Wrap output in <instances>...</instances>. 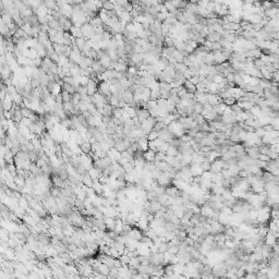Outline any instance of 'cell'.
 Instances as JSON below:
<instances>
[{
  "instance_id": "obj_1",
  "label": "cell",
  "mask_w": 279,
  "mask_h": 279,
  "mask_svg": "<svg viewBox=\"0 0 279 279\" xmlns=\"http://www.w3.org/2000/svg\"><path fill=\"white\" fill-rule=\"evenodd\" d=\"M205 38L207 41H211V43H219L222 38V35L219 32H209Z\"/></svg>"
},
{
  "instance_id": "obj_2",
  "label": "cell",
  "mask_w": 279,
  "mask_h": 279,
  "mask_svg": "<svg viewBox=\"0 0 279 279\" xmlns=\"http://www.w3.org/2000/svg\"><path fill=\"white\" fill-rule=\"evenodd\" d=\"M182 86H183V87H184L185 90H188L189 93H192V94H195V92L198 90V87H196V85H195V84H193V83L190 81V80H185Z\"/></svg>"
},
{
  "instance_id": "obj_3",
  "label": "cell",
  "mask_w": 279,
  "mask_h": 279,
  "mask_svg": "<svg viewBox=\"0 0 279 279\" xmlns=\"http://www.w3.org/2000/svg\"><path fill=\"white\" fill-rule=\"evenodd\" d=\"M102 8L105 11H111L116 9V6L111 0H102Z\"/></svg>"
},
{
  "instance_id": "obj_4",
  "label": "cell",
  "mask_w": 279,
  "mask_h": 279,
  "mask_svg": "<svg viewBox=\"0 0 279 279\" xmlns=\"http://www.w3.org/2000/svg\"><path fill=\"white\" fill-rule=\"evenodd\" d=\"M222 103L225 104L227 107H230V106L238 103V99L234 96H226V97H222Z\"/></svg>"
},
{
  "instance_id": "obj_5",
  "label": "cell",
  "mask_w": 279,
  "mask_h": 279,
  "mask_svg": "<svg viewBox=\"0 0 279 279\" xmlns=\"http://www.w3.org/2000/svg\"><path fill=\"white\" fill-rule=\"evenodd\" d=\"M156 156V152L153 149H147L144 152V159L146 162H153Z\"/></svg>"
},
{
  "instance_id": "obj_6",
  "label": "cell",
  "mask_w": 279,
  "mask_h": 279,
  "mask_svg": "<svg viewBox=\"0 0 279 279\" xmlns=\"http://www.w3.org/2000/svg\"><path fill=\"white\" fill-rule=\"evenodd\" d=\"M88 172V175L90 176V178L93 179V180H98L99 177H100V171L97 170L95 167H93V168H90V170L87 171Z\"/></svg>"
},
{
  "instance_id": "obj_7",
  "label": "cell",
  "mask_w": 279,
  "mask_h": 279,
  "mask_svg": "<svg viewBox=\"0 0 279 279\" xmlns=\"http://www.w3.org/2000/svg\"><path fill=\"white\" fill-rule=\"evenodd\" d=\"M61 95H62L63 104H68V103H71V102H72L73 95L70 94L69 92H67V90H62V92H61Z\"/></svg>"
},
{
  "instance_id": "obj_8",
  "label": "cell",
  "mask_w": 279,
  "mask_h": 279,
  "mask_svg": "<svg viewBox=\"0 0 279 279\" xmlns=\"http://www.w3.org/2000/svg\"><path fill=\"white\" fill-rule=\"evenodd\" d=\"M193 110L196 113H202L203 110H204V103L196 100V102L194 103V105H193Z\"/></svg>"
},
{
  "instance_id": "obj_9",
  "label": "cell",
  "mask_w": 279,
  "mask_h": 279,
  "mask_svg": "<svg viewBox=\"0 0 279 279\" xmlns=\"http://www.w3.org/2000/svg\"><path fill=\"white\" fill-rule=\"evenodd\" d=\"M200 166H201V168H202L203 172H205V171H211L212 162H208V160H204V162H200Z\"/></svg>"
},
{
  "instance_id": "obj_10",
  "label": "cell",
  "mask_w": 279,
  "mask_h": 279,
  "mask_svg": "<svg viewBox=\"0 0 279 279\" xmlns=\"http://www.w3.org/2000/svg\"><path fill=\"white\" fill-rule=\"evenodd\" d=\"M119 260L122 262L123 266H126V265H129V264H130L131 256H130V255H128V254H121V255H120V257H119Z\"/></svg>"
},
{
  "instance_id": "obj_11",
  "label": "cell",
  "mask_w": 279,
  "mask_h": 279,
  "mask_svg": "<svg viewBox=\"0 0 279 279\" xmlns=\"http://www.w3.org/2000/svg\"><path fill=\"white\" fill-rule=\"evenodd\" d=\"M179 151H178V147H175V146H169V148H168V151H167V155H169V156H177V155H179Z\"/></svg>"
},
{
  "instance_id": "obj_12",
  "label": "cell",
  "mask_w": 279,
  "mask_h": 279,
  "mask_svg": "<svg viewBox=\"0 0 279 279\" xmlns=\"http://www.w3.org/2000/svg\"><path fill=\"white\" fill-rule=\"evenodd\" d=\"M113 117H115V118L123 117V108H120V107H115V108H113Z\"/></svg>"
},
{
  "instance_id": "obj_13",
  "label": "cell",
  "mask_w": 279,
  "mask_h": 279,
  "mask_svg": "<svg viewBox=\"0 0 279 279\" xmlns=\"http://www.w3.org/2000/svg\"><path fill=\"white\" fill-rule=\"evenodd\" d=\"M115 147H116V148H117V151H119L120 153H122V152L126 151V146L124 145L123 141H122V142H118V143H116Z\"/></svg>"
},
{
  "instance_id": "obj_14",
  "label": "cell",
  "mask_w": 279,
  "mask_h": 279,
  "mask_svg": "<svg viewBox=\"0 0 279 279\" xmlns=\"http://www.w3.org/2000/svg\"><path fill=\"white\" fill-rule=\"evenodd\" d=\"M158 137V132L157 131H154L152 130L151 132H149V134L147 135V139H148V141H154V140H156Z\"/></svg>"
},
{
  "instance_id": "obj_15",
  "label": "cell",
  "mask_w": 279,
  "mask_h": 279,
  "mask_svg": "<svg viewBox=\"0 0 279 279\" xmlns=\"http://www.w3.org/2000/svg\"><path fill=\"white\" fill-rule=\"evenodd\" d=\"M258 159H261V160H263V162H268L271 159V158L268 156V155H265V154H261L260 156H258Z\"/></svg>"
}]
</instances>
